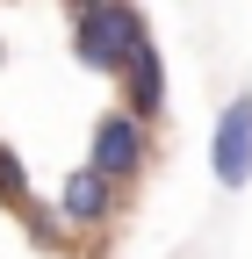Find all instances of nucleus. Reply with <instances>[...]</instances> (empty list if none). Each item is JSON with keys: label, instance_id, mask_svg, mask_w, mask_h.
Masks as SVG:
<instances>
[{"label": "nucleus", "instance_id": "5", "mask_svg": "<svg viewBox=\"0 0 252 259\" xmlns=\"http://www.w3.org/2000/svg\"><path fill=\"white\" fill-rule=\"evenodd\" d=\"M122 94H130L122 108H130L137 122H151V115L166 108V65H159V51H151V44L130 58V72H122Z\"/></svg>", "mask_w": 252, "mask_h": 259}, {"label": "nucleus", "instance_id": "6", "mask_svg": "<svg viewBox=\"0 0 252 259\" xmlns=\"http://www.w3.org/2000/svg\"><path fill=\"white\" fill-rule=\"evenodd\" d=\"M0 202L29 216V173H22V151L15 144H0Z\"/></svg>", "mask_w": 252, "mask_h": 259}, {"label": "nucleus", "instance_id": "7", "mask_svg": "<svg viewBox=\"0 0 252 259\" xmlns=\"http://www.w3.org/2000/svg\"><path fill=\"white\" fill-rule=\"evenodd\" d=\"M65 8H72V15H87V8H101V0H65Z\"/></svg>", "mask_w": 252, "mask_h": 259}, {"label": "nucleus", "instance_id": "4", "mask_svg": "<svg viewBox=\"0 0 252 259\" xmlns=\"http://www.w3.org/2000/svg\"><path fill=\"white\" fill-rule=\"evenodd\" d=\"M115 180H101L94 166H79L65 187H58V223H65V231H101V223L115 216Z\"/></svg>", "mask_w": 252, "mask_h": 259}, {"label": "nucleus", "instance_id": "2", "mask_svg": "<svg viewBox=\"0 0 252 259\" xmlns=\"http://www.w3.org/2000/svg\"><path fill=\"white\" fill-rule=\"evenodd\" d=\"M87 166L101 173V180H115V187H130V180L151 166V137H144V122H137L130 108H108L101 122H94V151H87Z\"/></svg>", "mask_w": 252, "mask_h": 259}, {"label": "nucleus", "instance_id": "3", "mask_svg": "<svg viewBox=\"0 0 252 259\" xmlns=\"http://www.w3.org/2000/svg\"><path fill=\"white\" fill-rule=\"evenodd\" d=\"M209 166L224 187H252V94H231L209 137Z\"/></svg>", "mask_w": 252, "mask_h": 259}, {"label": "nucleus", "instance_id": "1", "mask_svg": "<svg viewBox=\"0 0 252 259\" xmlns=\"http://www.w3.org/2000/svg\"><path fill=\"white\" fill-rule=\"evenodd\" d=\"M144 44L151 36H144L137 0H101V8L72 15V51H79V65H94V72H130V58Z\"/></svg>", "mask_w": 252, "mask_h": 259}]
</instances>
